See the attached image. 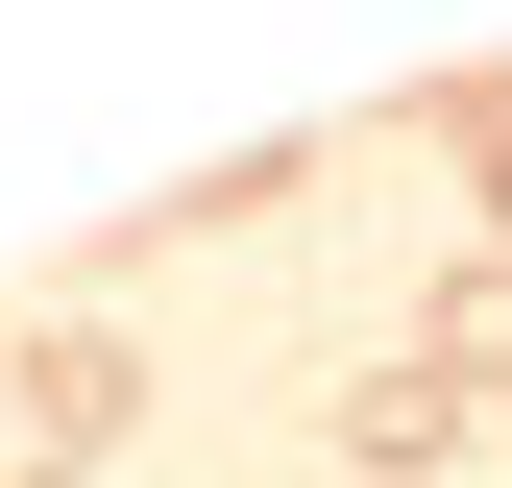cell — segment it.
<instances>
[{"mask_svg":"<svg viewBox=\"0 0 512 488\" xmlns=\"http://www.w3.org/2000/svg\"><path fill=\"white\" fill-rule=\"evenodd\" d=\"M25 415H49V464H98L122 415H147V366H122V342H49V366H25Z\"/></svg>","mask_w":512,"mask_h":488,"instance_id":"1","label":"cell"}]
</instances>
